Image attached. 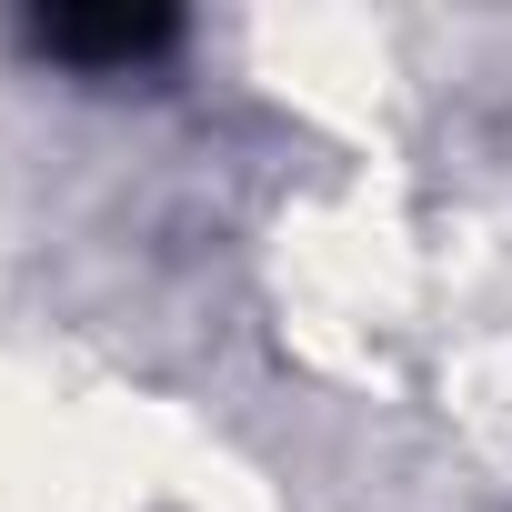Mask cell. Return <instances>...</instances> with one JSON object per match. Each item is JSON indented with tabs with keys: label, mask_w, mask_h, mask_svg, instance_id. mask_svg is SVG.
<instances>
[{
	"label": "cell",
	"mask_w": 512,
	"mask_h": 512,
	"mask_svg": "<svg viewBox=\"0 0 512 512\" xmlns=\"http://www.w3.org/2000/svg\"><path fill=\"white\" fill-rule=\"evenodd\" d=\"M171 41H181L171 11H41V21H31V51L61 61V71H91V81L141 71V61H161Z\"/></svg>",
	"instance_id": "1"
}]
</instances>
